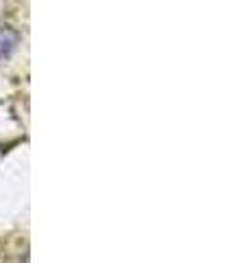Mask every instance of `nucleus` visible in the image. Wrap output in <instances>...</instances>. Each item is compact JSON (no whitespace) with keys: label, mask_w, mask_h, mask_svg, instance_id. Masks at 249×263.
<instances>
[{"label":"nucleus","mask_w":249,"mask_h":263,"mask_svg":"<svg viewBox=\"0 0 249 263\" xmlns=\"http://www.w3.org/2000/svg\"><path fill=\"white\" fill-rule=\"evenodd\" d=\"M20 42V33L11 27H0V62L7 60Z\"/></svg>","instance_id":"nucleus-1"}]
</instances>
